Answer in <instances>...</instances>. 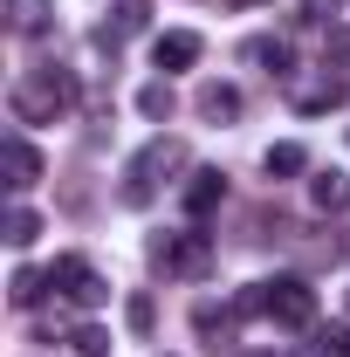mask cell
I'll return each instance as SVG.
<instances>
[{
  "label": "cell",
  "mask_w": 350,
  "mask_h": 357,
  "mask_svg": "<svg viewBox=\"0 0 350 357\" xmlns=\"http://www.w3.org/2000/svg\"><path fill=\"white\" fill-rule=\"evenodd\" d=\"M69 103H76V83H69L62 69H35V76L14 83V117H21V124H55Z\"/></svg>",
  "instance_id": "1"
},
{
  "label": "cell",
  "mask_w": 350,
  "mask_h": 357,
  "mask_svg": "<svg viewBox=\"0 0 350 357\" xmlns=\"http://www.w3.org/2000/svg\"><path fill=\"white\" fill-rule=\"evenodd\" d=\"M206 261H213V241L199 227H178V234H158L151 241V268H165L172 282H199Z\"/></svg>",
  "instance_id": "2"
},
{
  "label": "cell",
  "mask_w": 350,
  "mask_h": 357,
  "mask_svg": "<svg viewBox=\"0 0 350 357\" xmlns=\"http://www.w3.org/2000/svg\"><path fill=\"white\" fill-rule=\"evenodd\" d=\"M185 165V144L178 137H158V144H144L131 158V172H124V206H151V192H158V178L178 172Z\"/></svg>",
  "instance_id": "3"
},
{
  "label": "cell",
  "mask_w": 350,
  "mask_h": 357,
  "mask_svg": "<svg viewBox=\"0 0 350 357\" xmlns=\"http://www.w3.org/2000/svg\"><path fill=\"white\" fill-rule=\"evenodd\" d=\"M48 282H55V289H62L76 310H96V303H110V282H103V275L83 261V255H62V261L48 268Z\"/></svg>",
  "instance_id": "4"
},
{
  "label": "cell",
  "mask_w": 350,
  "mask_h": 357,
  "mask_svg": "<svg viewBox=\"0 0 350 357\" xmlns=\"http://www.w3.org/2000/svg\"><path fill=\"white\" fill-rule=\"evenodd\" d=\"M268 316L289 323V330H309L316 323V289H309L303 275H275L268 282Z\"/></svg>",
  "instance_id": "5"
},
{
  "label": "cell",
  "mask_w": 350,
  "mask_h": 357,
  "mask_svg": "<svg viewBox=\"0 0 350 357\" xmlns=\"http://www.w3.org/2000/svg\"><path fill=\"white\" fill-rule=\"evenodd\" d=\"M0 158H7V192H28V185L42 178V151H35V144H28L21 131L0 144Z\"/></svg>",
  "instance_id": "6"
},
{
  "label": "cell",
  "mask_w": 350,
  "mask_h": 357,
  "mask_svg": "<svg viewBox=\"0 0 350 357\" xmlns=\"http://www.w3.org/2000/svg\"><path fill=\"white\" fill-rule=\"evenodd\" d=\"M151 62H158L165 76H172V69H192V62H199V35H192V28H172V35H158V42H151Z\"/></svg>",
  "instance_id": "7"
},
{
  "label": "cell",
  "mask_w": 350,
  "mask_h": 357,
  "mask_svg": "<svg viewBox=\"0 0 350 357\" xmlns=\"http://www.w3.org/2000/svg\"><path fill=\"white\" fill-rule=\"evenodd\" d=\"M220 199H227V178H220V172H192V185H185V213L206 220Z\"/></svg>",
  "instance_id": "8"
},
{
  "label": "cell",
  "mask_w": 350,
  "mask_h": 357,
  "mask_svg": "<svg viewBox=\"0 0 350 357\" xmlns=\"http://www.w3.org/2000/svg\"><path fill=\"white\" fill-rule=\"evenodd\" d=\"M199 117H213V124H227V117H241V89L234 83H199Z\"/></svg>",
  "instance_id": "9"
},
{
  "label": "cell",
  "mask_w": 350,
  "mask_h": 357,
  "mask_svg": "<svg viewBox=\"0 0 350 357\" xmlns=\"http://www.w3.org/2000/svg\"><path fill=\"white\" fill-rule=\"evenodd\" d=\"M248 62H261L268 76H289L296 69V48L282 42V35H261V42H248Z\"/></svg>",
  "instance_id": "10"
},
{
  "label": "cell",
  "mask_w": 350,
  "mask_h": 357,
  "mask_svg": "<svg viewBox=\"0 0 350 357\" xmlns=\"http://www.w3.org/2000/svg\"><path fill=\"white\" fill-rule=\"evenodd\" d=\"M48 21H55L48 0H7V28H14V35H42Z\"/></svg>",
  "instance_id": "11"
},
{
  "label": "cell",
  "mask_w": 350,
  "mask_h": 357,
  "mask_svg": "<svg viewBox=\"0 0 350 357\" xmlns=\"http://www.w3.org/2000/svg\"><path fill=\"white\" fill-rule=\"evenodd\" d=\"M309 199H316L323 213H344V206H350V178L344 172H316V178H309Z\"/></svg>",
  "instance_id": "12"
},
{
  "label": "cell",
  "mask_w": 350,
  "mask_h": 357,
  "mask_svg": "<svg viewBox=\"0 0 350 357\" xmlns=\"http://www.w3.org/2000/svg\"><path fill=\"white\" fill-rule=\"evenodd\" d=\"M137 110H144L151 124H165V117H172V110H178L172 83H165V76H158V83H144V89H137Z\"/></svg>",
  "instance_id": "13"
},
{
  "label": "cell",
  "mask_w": 350,
  "mask_h": 357,
  "mask_svg": "<svg viewBox=\"0 0 350 357\" xmlns=\"http://www.w3.org/2000/svg\"><path fill=\"white\" fill-rule=\"evenodd\" d=\"M296 172H309V151L289 137V144H268V178H296Z\"/></svg>",
  "instance_id": "14"
},
{
  "label": "cell",
  "mask_w": 350,
  "mask_h": 357,
  "mask_svg": "<svg viewBox=\"0 0 350 357\" xmlns=\"http://www.w3.org/2000/svg\"><path fill=\"white\" fill-rule=\"evenodd\" d=\"M192 323H199V337H206L213 351H220V344H234V316H220L213 303H199V310H192Z\"/></svg>",
  "instance_id": "15"
},
{
  "label": "cell",
  "mask_w": 350,
  "mask_h": 357,
  "mask_svg": "<svg viewBox=\"0 0 350 357\" xmlns=\"http://www.w3.org/2000/svg\"><path fill=\"white\" fill-rule=\"evenodd\" d=\"M7 303H14V310H35V303H42V275H35V268H14V282H7Z\"/></svg>",
  "instance_id": "16"
},
{
  "label": "cell",
  "mask_w": 350,
  "mask_h": 357,
  "mask_svg": "<svg viewBox=\"0 0 350 357\" xmlns=\"http://www.w3.org/2000/svg\"><path fill=\"white\" fill-rule=\"evenodd\" d=\"M35 234H42V213H28V206L7 213V248H35Z\"/></svg>",
  "instance_id": "17"
},
{
  "label": "cell",
  "mask_w": 350,
  "mask_h": 357,
  "mask_svg": "<svg viewBox=\"0 0 350 357\" xmlns=\"http://www.w3.org/2000/svg\"><path fill=\"white\" fill-rule=\"evenodd\" d=\"M330 103H344V83H303L296 89V110H330Z\"/></svg>",
  "instance_id": "18"
},
{
  "label": "cell",
  "mask_w": 350,
  "mask_h": 357,
  "mask_svg": "<svg viewBox=\"0 0 350 357\" xmlns=\"http://www.w3.org/2000/svg\"><path fill=\"white\" fill-rule=\"evenodd\" d=\"M316 357H350V323H337V330H316Z\"/></svg>",
  "instance_id": "19"
},
{
  "label": "cell",
  "mask_w": 350,
  "mask_h": 357,
  "mask_svg": "<svg viewBox=\"0 0 350 357\" xmlns=\"http://www.w3.org/2000/svg\"><path fill=\"white\" fill-rule=\"evenodd\" d=\"M69 344H76L83 357H103V351H110V330H96V323H83V330H76Z\"/></svg>",
  "instance_id": "20"
},
{
  "label": "cell",
  "mask_w": 350,
  "mask_h": 357,
  "mask_svg": "<svg viewBox=\"0 0 350 357\" xmlns=\"http://www.w3.org/2000/svg\"><path fill=\"white\" fill-rule=\"evenodd\" d=\"M124 316H131V330H151V296H131Z\"/></svg>",
  "instance_id": "21"
},
{
  "label": "cell",
  "mask_w": 350,
  "mask_h": 357,
  "mask_svg": "<svg viewBox=\"0 0 350 357\" xmlns=\"http://www.w3.org/2000/svg\"><path fill=\"white\" fill-rule=\"evenodd\" d=\"M330 55H337V62H350V28H337V35H330Z\"/></svg>",
  "instance_id": "22"
},
{
  "label": "cell",
  "mask_w": 350,
  "mask_h": 357,
  "mask_svg": "<svg viewBox=\"0 0 350 357\" xmlns=\"http://www.w3.org/2000/svg\"><path fill=\"white\" fill-rule=\"evenodd\" d=\"M248 357H275V351H248Z\"/></svg>",
  "instance_id": "23"
}]
</instances>
